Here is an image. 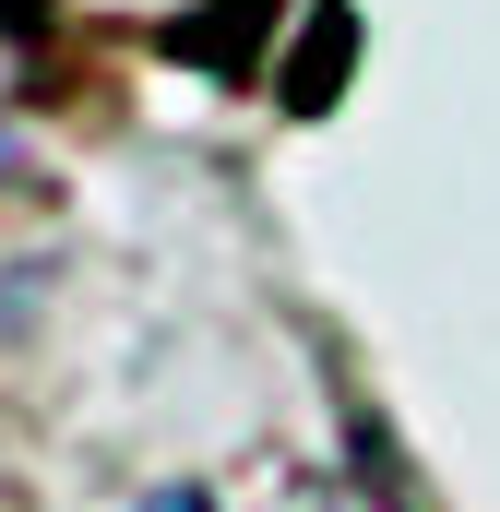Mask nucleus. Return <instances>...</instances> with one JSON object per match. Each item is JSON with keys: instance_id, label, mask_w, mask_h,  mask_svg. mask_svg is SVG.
<instances>
[{"instance_id": "obj_2", "label": "nucleus", "mask_w": 500, "mask_h": 512, "mask_svg": "<svg viewBox=\"0 0 500 512\" xmlns=\"http://www.w3.org/2000/svg\"><path fill=\"white\" fill-rule=\"evenodd\" d=\"M0 167H12V143H0Z\"/></svg>"}, {"instance_id": "obj_1", "label": "nucleus", "mask_w": 500, "mask_h": 512, "mask_svg": "<svg viewBox=\"0 0 500 512\" xmlns=\"http://www.w3.org/2000/svg\"><path fill=\"white\" fill-rule=\"evenodd\" d=\"M155 512H203V501H191V489H167V501H155Z\"/></svg>"}]
</instances>
